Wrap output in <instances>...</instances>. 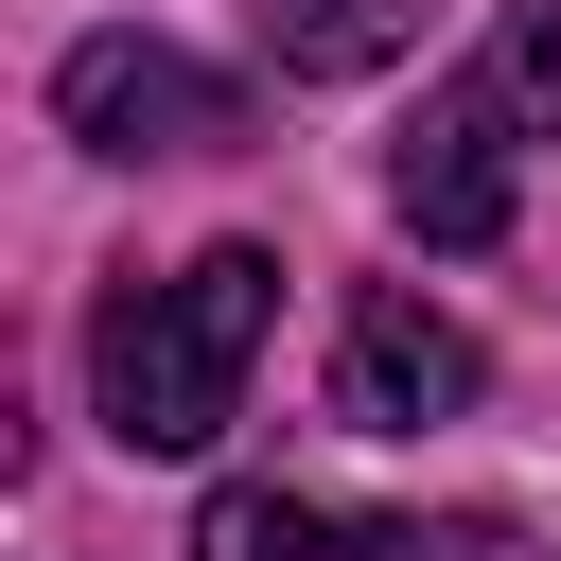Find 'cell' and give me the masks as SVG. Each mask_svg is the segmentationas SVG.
Segmentation results:
<instances>
[{"label": "cell", "mask_w": 561, "mask_h": 561, "mask_svg": "<svg viewBox=\"0 0 561 561\" xmlns=\"http://www.w3.org/2000/svg\"><path fill=\"white\" fill-rule=\"evenodd\" d=\"M263 316H280V263L263 245H193L175 280H123L105 298V438L123 456H210L228 438V403H245V351H263Z\"/></svg>", "instance_id": "1"}, {"label": "cell", "mask_w": 561, "mask_h": 561, "mask_svg": "<svg viewBox=\"0 0 561 561\" xmlns=\"http://www.w3.org/2000/svg\"><path fill=\"white\" fill-rule=\"evenodd\" d=\"M53 123H70L88 158H210V140L245 123V88L193 70L175 35H88V53L53 70Z\"/></svg>", "instance_id": "2"}, {"label": "cell", "mask_w": 561, "mask_h": 561, "mask_svg": "<svg viewBox=\"0 0 561 561\" xmlns=\"http://www.w3.org/2000/svg\"><path fill=\"white\" fill-rule=\"evenodd\" d=\"M508 158H526V105L473 70V88H438V105L403 123V158H386V210H403L421 245H491V228H508Z\"/></svg>", "instance_id": "3"}, {"label": "cell", "mask_w": 561, "mask_h": 561, "mask_svg": "<svg viewBox=\"0 0 561 561\" xmlns=\"http://www.w3.org/2000/svg\"><path fill=\"white\" fill-rule=\"evenodd\" d=\"M333 386H351V421H368V438H421V421H456V403H473V333H456L421 280H368V298H351Z\"/></svg>", "instance_id": "4"}, {"label": "cell", "mask_w": 561, "mask_h": 561, "mask_svg": "<svg viewBox=\"0 0 561 561\" xmlns=\"http://www.w3.org/2000/svg\"><path fill=\"white\" fill-rule=\"evenodd\" d=\"M263 53L298 88H368V70L421 53V0H263Z\"/></svg>", "instance_id": "5"}, {"label": "cell", "mask_w": 561, "mask_h": 561, "mask_svg": "<svg viewBox=\"0 0 561 561\" xmlns=\"http://www.w3.org/2000/svg\"><path fill=\"white\" fill-rule=\"evenodd\" d=\"M193 561H368V526H333L316 491H210L193 508Z\"/></svg>", "instance_id": "6"}, {"label": "cell", "mask_w": 561, "mask_h": 561, "mask_svg": "<svg viewBox=\"0 0 561 561\" xmlns=\"http://www.w3.org/2000/svg\"><path fill=\"white\" fill-rule=\"evenodd\" d=\"M491 88H508V105H526V140H543V123H561V18H543V0H526V18H508V35H491Z\"/></svg>", "instance_id": "7"}]
</instances>
